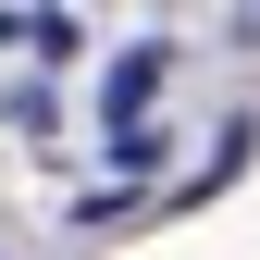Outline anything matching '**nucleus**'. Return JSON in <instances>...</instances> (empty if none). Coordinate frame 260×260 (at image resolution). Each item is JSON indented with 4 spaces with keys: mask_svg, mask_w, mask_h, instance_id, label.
Here are the masks:
<instances>
[{
    "mask_svg": "<svg viewBox=\"0 0 260 260\" xmlns=\"http://www.w3.org/2000/svg\"><path fill=\"white\" fill-rule=\"evenodd\" d=\"M161 75H174V50H124V62H112V137H124V124H149Z\"/></svg>",
    "mask_w": 260,
    "mask_h": 260,
    "instance_id": "nucleus-1",
    "label": "nucleus"
}]
</instances>
